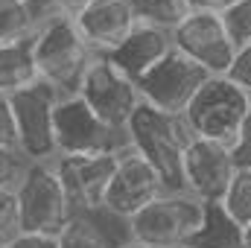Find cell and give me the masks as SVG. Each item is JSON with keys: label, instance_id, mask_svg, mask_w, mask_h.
Listing matches in <instances>:
<instances>
[{"label": "cell", "instance_id": "18", "mask_svg": "<svg viewBox=\"0 0 251 248\" xmlns=\"http://www.w3.org/2000/svg\"><path fill=\"white\" fill-rule=\"evenodd\" d=\"M128 3H131L137 24H149L167 32H173L190 15L187 0H128Z\"/></svg>", "mask_w": 251, "mask_h": 248}, {"label": "cell", "instance_id": "19", "mask_svg": "<svg viewBox=\"0 0 251 248\" xmlns=\"http://www.w3.org/2000/svg\"><path fill=\"white\" fill-rule=\"evenodd\" d=\"M38 32V21L26 0H0V44H12Z\"/></svg>", "mask_w": 251, "mask_h": 248}, {"label": "cell", "instance_id": "25", "mask_svg": "<svg viewBox=\"0 0 251 248\" xmlns=\"http://www.w3.org/2000/svg\"><path fill=\"white\" fill-rule=\"evenodd\" d=\"M231 155H234V167L237 170H251V97H249V111L246 120L237 131V140L231 143Z\"/></svg>", "mask_w": 251, "mask_h": 248}, {"label": "cell", "instance_id": "1", "mask_svg": "<svg viewBox=\"0 0 251 248\" xmlns=\"http://www.w3.org/2000/svg\"><path fill=\"white\" fill-rule=\"evenodd\" d=\"M126 137H128V146L137 155H143L152 164V170L161 175L167 193H187L184 152L193 140V131L184 123V117H170L140 102V108L126 125Z\"/></svg>", "mask_w": 251, "mask_h": 248}, {"label": "cell", "instance_id": "20", "mask_svg": "<svg viewBox=\"0 0 251 248\" xmlns=\"http://www.w3.org/2000/svg\"><path fill=\"white\" fill-rule=\"evenodd\" d=\"M59 248H117V246L105 237V231L97 225L94 216L76 213L70 219V225L59 234Z\"/></svg>", "mask_w": 251, "mask_h": 248}, {"label": "cell", "instance_id": "23", "mask_svg": "<svg viewBox=\"0 0 251 248\" xmlns=\"http://www.w3.org/2000/svg\"><path fill=\"white\" fill-rule=\"evenodd\" d=\"M26 170L29 161L18 146H0V190H18Z\"/></svg>", "mask_w": 251, "mask_h": 248}, {"label": "cell", "instance_id": "24", "mask_svg": "<svg viewBox=\"0 0 251 248\" xmlns=\"http://www.w3.org/2000/svg\"><path fill=\"white\" fill-rule=\"evenodd\" d=\"M0 234L6 240L21 234V201L18 190H0Z\"/></svg>", "mask_w": 251, "mask_h": 248}, {"label": "cell", "instance_id": "2", "mask_svg": "<svg viewBox=\"0 0 251 248\" xmlns=\"http://www.w3.org/2000/svg\"><path fill=\"white\" fill-rule=\"evenodd\" d=\"M32 44H35L38 79L50 85L59 97H79L82 82L97 59V53L85 44L76 24L70 18L56 15L38 26Z\"/></svg>", "mask_w": 251, "mask_h": 248}, {"label": "cell", "instance_id": "11", "mask_svg": "<svg viewBox=\"0 0 251 248\" xmlns=\"http://www.w3.org/2000/svg\"><path fill=\"white\" fill-rule=\"evenodd\" d=\"M117 161H120V152H114V155H76V158L59 155L53 161L59 181H62L76 213H82V216L102 213L111 178L117 173Z\"/></svg>", "mask_w": 251, "mask_h": 248}, {"label": "cell", "instance_id": "26", "mask_svg": "<svg viewBox=\"0 0 251 248\" xmlns=\"http://www.w3.org/2000/svg\"><path fill=\"white\" fill-rule=\"evenodd\" d=\"M228 79L251 97V47L237 50V59H234L231 70H228Z\"/></svg>", "mask_w": 251, "mask_h": 248}, {"label": "cell", "instance_id": "27", "mask_svg": "<svg viewBox=\"0 0 251 248\" xmlns=\"http://www.w3.org/2000/svg\"><path fill=\"white\" fill-rule=\"evenodd\" d=\"M0 146H18L15 117H12V102H9L6 94H0Z\"/></svg>", "mask_w": 251, "mask_h": 248}, {"label": "cell", "instance_id": "28", "mask_svg": "<svg viewBox=\"0 0 251 248\" xmlns=\"http://www.w3.org/2000/svg\"><path fill=\"white\" fill-rule=\"evenodd\" d=\"M6 248H59V237H44V234H18L12 237Z\"/></svg>", "mask_w": 251, "mask_h": 248}, {"label": "cell", "instance_id": "5", "mask_svg": "<svg viewBox=\"0 0 251 248\" xmlns=\"http://www.w3.org/2000/svg\"><path fill=\"white\" fill-rule=\"evenodd\" d=\"M249 111V94L237 88L228 76H210L184 111V123L193 137L216 140L231 146Z\"/></svg>", "mask_w": 251, "mask_h": 248}, {"label": "cell", "instance_id": "4", "mask_svg": "<svg viewBox=\"0 0 251 248\" xmlns=\"http://www.w3.org/2000/svg\"><path fill=\"white\" fill-rule=\"evenodd\" d=\"M18 201H21V234L59 237L76 216L53 164H29L18 187Z\"/></svg>", "mask_w": 251, "mask_h": 248}, {"label": "cell", "instance_id": "3", "mask_svg": "<svg viewBox=\"0 0 251 248\" xmlns=\"http://www.w3.org/2000/svg\"><path fill=\"white\" fill-rule=\"evenodd\" d=\"M204 204L193 193H164L128 219V240L146 248H181L201 225Z\"/></svg>", "mask_w": 251, "mask_h": 248}, {"label": "cell", "instance_id": "7", "mask_svg": "<svg viewBox=\"0 0 251 248\" xmlns=\"http://www.w3.org/2000/svg\"><path fill=\"white\" fill-rule=\"evenodd\" d=\"M56 149L59 155H114L128 149L126 131L105 125L82 97H62L56 105Z\"/></svg>", "mask_w": 251, "mask_h": 248}, {"label": "cell", "instance_id": "30", "mask_svg": "<svg viewBox=\"0 0 251 248\" xmlns=\"http://www.w3.org/2000/svg\"><path fill=\"white\" fill-rule=\"evenodd\" d=\"M26 6L32 9V15H35L38 26H41V24H47L50 18H56V0H26Z\"/></svg>", "mask_w": 251, "mask_h": 248}, {"label": "cell", "instance_id": "14", "mask_svg": "<svg viewBox=\"0 0 251 248\" xmlns=\"http://www.w3.org/2000/svg\"><path fill=\"white\" fill-rule=\"evenodd\" d=\"M73 24L97 56H108L128 38L137 18L128 0H94L79 18H73Z\"/></svg>", "mask_w": 251, "mask_h": 248}, {"label": "cell", "instance_id": "6", "mask_svg": "<svg viewBox=\"0 0 251 248\" xmlns=\"http://www.w3.org/2000/svg\"><path fill=\"white\" fill-rule=\"evenodd\" d=\"M59 99L62 97L44 82H35L32 88H24V91L9 97L18 149L26 155L29 164H53L59 158L56 125H53Z\"/></svg>", "mask_w": 251, "mask_h": 248}, {"label": "cell", "instance_id": "31", "mask_svg": "<svg viewBox=\"0 0 251 248\" xmlns=\"http://www.w3.org/2000/svg\"><path fill=\"white\" fill-rule=\"evenodd\" d=\"M237 0H187L190 12H216V15H222L228 6H234Z\"/></svg>", "mask_w": 251, "mask_h": 248}, {"label": "cell", "instance_id": "13", "mask_svg": "<svg viewBox=\"0 0 251 248\" xmlns=\"http://www.w3.org/2000/svg\"><path fill=\"white\" fill-rule=\"evenodd\" d=\"M234 173L237 167H234L231 146L204 140V137L190 140L187 152H184V190L193 193L201 204L222 201Z\"/></svg>", "mask_w": 251, "mask_h": 248}, {"label": "cell", "instance_id": "8", "mask_svg": "<svg viewBox=\"0 0 251 248\" xmlns=\"http://www.w3.org/2000/svg\"><path fill=\"white\" fill-rule=\"evenodd\" d=\"M207 79H210L207 70H201L187 56L173 50L158 67H152L137 82V91H140V99L152 105L155 111L170 114V117H184V111L196 99V94L204 88Z\"/></svg>", "mask_w": 251, "mask_h": 248}, {"label": "cell", "instance_id": "17", "mask_svg": "<svg viewBox=\"0 0 251 248\" xmlns=\"http://www.w3.org/2000/svg\"><path fill=\"white\" fill-rule=\"evenodd\" d=\"M190 248H246V228L231 219V213L219 201H207L201 213V225L187 243Z\"/></svg>", "mask_w": 251, "mask_h": 248}, {"label": "cell", "instance_id": "16", "mask_svg": "<svg viewBox=\"0 0 251 248\" xmlns=\"http://www.w3.org/2000/svg\"><path fill=\"white\" fill-rule=\"evenodd\" d=\"M35 35L12 41V44H0V94L12 97L24 88H32L38 79V67H35Z\"/></svg>", "mask_w": 251, "mask_h": 248}, {"label": "cell", "instance_id": "10", "mask_svg": "<svg viewBox=\"0 0 251 248\" xmlns=\"http://www.w3.org/2000/svg\"><path fill=\"white\" fill-rule=\"evenodd\" d=\"M79 97L88 102V108L102 123L117 128V131H126L128 120L134 117V111L143 102L140 91H137V82H131L128 76H123L105 56L94 59L85 82H82Z\"/></svg>", "mask_w": 251, "mask_h": 248}, {"label": "cell", "instance_id": "22", "mask_svg": "<svg viewBox=\"0 0 251 248\" xmlns=\"http://www.w3.org/2000/svg\"><path fill=\"white\" fill-rule=\"evenodd\" d=\"M222 21L237 50L251 47V0H237L234 6H228L222 12Z\"/></svg>", "mask_w": 251, "mask_h": 248}, {"label": "cell", "instance_id": "9", "mask_svg": "<svg viewBox=\"0 0 251 248\" xmlns=\"http://www.w3.org/2000/svg\"><path fill=\"white\" fill-rule=\"evenodd\" d=\"M173 47L210 76H228L237 59V47L216 12H190L173 29Z\"/></svg>", "mask_w": 251, "mask_h": 248}, {"label": "cell", "instance_id": "35", "mask_svg": "<svg viewBox=\"0 0 251 248\" xmlns=\"http://www.w3.org/2000/svg\"><path fill=\"white\" fill-rule=\"evenodd\" d=\"M181 248H190V246H181Z\"/></svg>", "mask_w": 251, "mask_h": 248}, {"label": "cell", "instance_id": "32", "mask_svg": "<svg viewBox=\"0 0 251 248\" xmlns=\"http://www.w3.org/2000/svg\"><path fill=\"white\" fill-rule=\"evenodd\" d=\"M117 248H146V246H140V243H131V240H126L123 246H117Z\"/></svg>", "mask_w": 251, "mask_h": 248}, {"label": "cell", "instance_id": "29", "mask_svg": "<svg viewBox=\"0 0 251 248\" xmlns=\"http://www.w3.org/2000/svg\"><path fill=\"white\" fill-rule=\"evenodd\" d=\"M91 3H94V0H56V15L73 21V18H79Z\"/></svg>", "mask_w": 251, "mask_h": 248}, {"label": "cell", "instance_id": "12", "mask_svg": "<svg viewBox=\"0 0 251 248\" xmlns=\"http://www.w3.org/2000/svg\"><path fill=\"white\" fill-rule=\"evenodd\" d=\"M164 193H167V187L161 181V175L152 170V164L128 146V149L120 152L117 173L111 178L102 210L108 216H114V219H126L128 222L134 213H140L146 204H152Z\"/></svg>", "mask_w": 251, "mask_h": 248}, {"label": "cell", "instance_id": "15", "mask_svg": "<svg viewBox=\"0 0 251 248\" xmlns=\"http://www.w3.org/2000/svg\"><path fill=\"white\" fill-rule=\"evenodd\" d=\"M173 50H176L173 47V32L149 26V24H137L128 32V38L114 53H108L105 59L114 64L123 76H128L131 82H140L152 67H158Z\"/></svg>", "mask_w": 251, "mask_h": 248}, {"label": "cell", "instance_id": "33", "mask_svg": "<svg viewBox=\"0 0 251 248\" xmlns=\"http://www.w3.org/2000/svg\"><path fill=\"white\" fill-rule=\"evenodd\" d=\"M246 248H251V222L246 225Z\"/></svg>", "mask_w": 251, "mask_h": 248}, {"label": "cell", "instance_id": "21", "mask_svg": "<svg viewBox=\"0 0 251 248\" xmlns=\"http://www.w3.org/2000/svg\"><path fill=\"white\" fill-rule=\"evenodd\" d=\"M219 204L243 228L249 225L251 222V170H237L234 173V178H231V184H228V190H225V196H222Z\"/></svg>", "mask_w": 251, "mask_h": 248}, {"label": "cell", "instance_id": "34", "mask_svg": "<svg viewBox=\"0 0 251 248\" xmlns=\"http://www.w3.org/2000/svg\"><path fill=\"white\" fill-rule=\"evenodd\" d=\"M6 243H9V240H6V237H3V234H0V248H6Z\"/></svg>", "mask_w": 251, "mask_h": 248}]
</instances>
